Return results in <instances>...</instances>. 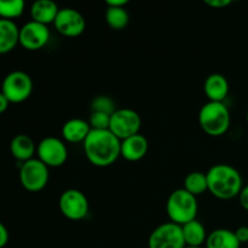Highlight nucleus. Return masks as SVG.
I'll return each mask as SVG.
<instances>
[{
	"label": "nucleus",
	"instance_id": "obj_3",
	"mask_svg": "<svg viewBox=\"0 0 248 248\" xmlns=\"http://www.w3.org/2000/svg\"><path fill=\"white\" fill-rule=\"evenodd\" d=\"M232 116L224 102H207L199 111V125L208 136L219 137L229 130Z\"/></svg>",
	"mask_w": 248,
	"mask_h": 248
},
{
	"label": "nucleus",
	"instance_id": "obj_25",
	"mask_svg": "<svg viewBox=\"0 0 248 248\" xmlns=\"http://www.w3.org/2000/svg\"><path fill=\"white\" fill-rule=\"evenodd\" d=\"M111 115L104 113H98V111H91L89 124L91 126V130H109L110 125Z\"/></svg>",
	"mask_w": 248,
	"mask_h": 248
},
{
	"label": "nucleus",
	"instance_id": "obj_22",
	"mask_svg": "<svg viewBox=\"0 0 248 248\" xmlns=\"http://www.w3.org/2000/svg\"><path fill=\"white\" fill-rule=\"evenodd\" d=\"M106 22L114 31H121L127 27L130 22V15L125 7L107 6Z\"/></svg>",
	"mask_w": 248,
	"mask_h": 248
},
{
	"label": "nucleus",
	"instance_id": "obj_29",
	"mask_svg": "<svg viewBox=\"0 0 248 248\" xmlns=\"http://www.w3.org/2000/svg\"><path fill=\"white\" fill-rule=\"evenodd\" d=\"M239 201L241 207L244 208V210L248 211V184L242 188L241 193H240L239 195Z\"/></svg>",
	"mask_w": 248,
	"mask_h": 248
},
{
	"label": "nucleus",
	"instance_id": "obj_8",
	"mask_svg": "<svg viewBox=\"0 0 248 248\" xmlns=\"http://www.w3.org/2000/svg\"><path fill=\"white\" fill-rule=\"evenodd\" d=\"M60 211L67 219L81 220L86 218L90 211V203L86 195L78 189H68L60 196Z\"/></svg>",
	"mask_w": 248,
	"mask_h": 248
},
{
	"label": "nucleus",
	"instance_id": "obj_12",
	"mask_svg": "<svg viewBox=\"0 0 248 248\" xmlns=\"http://www.w3.org/2000/svg\"><path fill=\"white\" fill-rule=\"evenodd\" d=\"M50 35L47 26L29 21L19 28V45L28 51H38L48 43Z\"/></svg>",
	"mask_w": 248,
	"mask_h": 248
},
{
	"label": "nucleus",
	"instance_id": "obj_27",
	"mask_svg": "<svg viewBox=\"0 0 248 248\" xmlns=\"http://www.w3.org/2000/svg\"><path fill=\"white\" fill-rule=\"evenodd\" d=\"M205 4L213 9H223L232 4V0H205Z\"/></svg>",
	"mask_w": 248,
	"mask_h": 248
},
{
	"label": "nucleus",
	"instance_id": "obj_1",
	"mask_svg": "<svg viewBox=\"0 0 248 248\" xmlns=\"http://www.w3.org/2000/svg\"><path fill=\"white\" fill-rule=\"evenodd\" d=\"M87 160L96 167H108L121 156V140L110 130H91L84 142Z\"/></svg>",
	"mask_w": 248,
	"mask_h": 248
},
{
	"label": "nucleus",
	"instance_id": "obj_28",
	"mask_svg": "<svg viewBox=\"0 0 248 248\" xmlns=\"http://www.w3.org/2000/svg\"><path fill=\"white\" fill-rule=\"evenodd\" d=\"M9 230H7V228L0 222V248L6 246L7 242H9Z\"/></svg>",
	"mask_w": 248,
	"mask_h": 248
},
{
	"label": "nucleus",
	"instance_id": "obj_19",
	"mask_svg": "<svg viewBox=\"0 0 248 248\" xmlns=\"http://www.w3.org/2000/svg\"><path fill=\"white\" fill-rule=\"evenodd\" d=\"M182 232L186 245L189 247H202L207 240V232L205 227L198 219H194L186 224L182 225Z\"/></svg>",
	"mask_w": 248,
	"mask_h": 248
},
{
	"label": "nucleus",
	"instance_id": "obj_30",
	"mask_svg": "<svg viewBox=\"0 0 248 248\" xmlns=\"http://www.w3.org/2000/svg\"><path fill=\"white\" fill-rule=\"evenodd\" d=\"M127 0H107V6H114V7H125L127 5Z\"/></svg>",
	"mask_w": 248,
	"mask_h": 248
},
{
	"label": "nucleus",
	"instance_id": "obj_20",
	"mask_svg": "<svg viewBox=\"0 0 248 248\" xmlns=\"http://www.w3.org/2000/svg\"><path fill=\"white\" fill-rule=\"evenodd\" d=\"M206 248H240L241 244L237 240L235 232L229 229H216L208 234Z\"/></svg>",
	"mask_w": 248,
	"mask_h": 248
},
{
	"label": "nucleus",
	"instance_id": "obj_32",
	"mask_svg": "<svg viewBox=\"0 0 248 248\" xmlns=\"http://www.w3.org/2000/svg\"><path fill=\"white\" fill-rule=\"evenodd\" d=\"M186 248H202V247H189V246H186Z\"/></svg>",
	"mask_w": 248,
	"mask_h": 248
},
{
	"label": "nucleus",
	"instance_id": "obj_14",
	"mask_svg": "<svg viewBox=\"0 0 248 248\" xmlns=\"http://www.w3.org/2000/svg\"><path fill=\"white\" fill-rule=\"evenodd\" d=\"M203 92L208 98V102H224L229 94V81L224 75L213 73L206 78Z\"/></svg>",
	"mask_w": 248,
	"mask_h": 248
},
{
	"label": "nucleus",
	"instance_id": "obj_4",
	"mask_svg": "<svg viewBox=\"0 0 248 248\" xmlns=\"http://www.w3.org/2000/svg\"><path fill=\"white\" fill-rule=\"evenodd\" d=\"M199 205L196 196L191 195L186 189H177L170 194L166 202V212L170 220L174 224L184 225L196 219Z\"/></svg>",
	"mask_w": 248,
	"mask_h": 248
},
{
	"label": "nucleus",
	"instance_id": "obj_24",
	"mask_svg": "<svg viewBox=\"0 0 248 248\" xmlns=\"http://www.w3.org/2000/svg\"><path fill=\"white\" fill-rule=\"evenodd\" d=\"M116 110L115 103L113 99L108 96H97L91 102V111H98V113L113 115Z\"/></svg>",
	"mask_w": 248,
	"mask_h": 248
},
{
	"label": "nucleus",
	"instance_id": "obj_6",
	"mask_svg": "<svg viewBox=\"0 0 248 248\" xmlns=\"http://www.w3.org/2000/svg\"><path fill=\"white\" fill-rule=\"evenodd\" d=\"M48 167L39 159L23 162L19 169V182L31 193L41 191L48 183Z\"/></svg>",
	"mask_w": 248,
	"mask_h": 248
},
{
	"label": "nucleus",
	"instance_id": "obj_7",
	"mask_svg": "<svg viewBox=\"0 0 248 248\" xmlns=\"http://www.w3.org/2000/svg\"><path fill=\"white\" fill-rule=\"evenodd\" d=\"M142 119L140 114L131 108L116 109L110 118L109 130L120 140L140 133Z\"/></svg>",
	"mask_w": 248,
	"mask_h": 248
},
{
	"label": "nucleus",
	"instance_id": "obj_16",
	"mask_svg": "<svg viewBox=\"0 0 248 248\" xmlns=\"http://www.w3.org/2000/svg\"><path fill=\"white\" fill-rule=\"evenodd\" d=\"M58 12H60V7L53 0H36L31 6V21L45 24V26L55 22Z\"/></svg>",
	"mask_w": 248,
	"mask_h": 248
},
{
	"label": "nucleus",
	"instance_id": "obj_9",
	"mask_svg": "<svg viewBox=\"0 0 248 248\" xmlns=\"http://www.w3.org/2000/svg\"><path fill=\"white\" fill-rule=\"evenodd\" d=\"M182 227L169 222L155 228L148 239L149 248H186Z\"/></svg>",
	"mask_w": 248,
	"mask_h": 248
},
{
	"label": "nucleus",
	"instance_id": "obj_11",
	"mask_svg": "<svg viewBox=\"0 0 248 248\" xmlns=\"http://www.w3.org/2000/svg\"><path fill=\"white\" fill-rule=\"evenodd\" d=\"M53 26L62 35L68 38H77L81 35L86 29V19L78 10L64 7L60 9Z\"/></svg>",
	"mask_w": 248,
	"mask_h": 248
},
{
	"label": "nucleus",
	"instance_id": "obj_21",
	"mask_svg": "<svg viewBox=\"0 0 248 248\" xmlns=\"http://www.w3.org/2000/svg\"><path fill=\"white\" fill-rule=\"evenodd\" d=\"M191 195L199 196L208 191L207 174L200 171H193L184 178V188Z\"/></svg>",
	"mask_w": 248,
	"mask_h": 248
},
{
	"label": "nucleus",
	"instance_id": "obj_13",
	"mask_svg": "<svg viewBox=\"0 0 248 248\" xmlns=\"http://www.w3.org/2000/svg\"><path fill=\"white\" fill-rule=\"evenodd\" d=\"M148 149V140L140 133L121 140V156L127 161H140L147 155Z\"/></svg>",
	"mask_w": 248,
	"mask_h": 248
},
{
	"label": "nucleus",
	"instance_id": "obj_5",
	"mask_svg": "<svg viewBox=\"0 0 248 248\" xmlns=\"http://www.w3.org/2000/svg\"><path fill=\"white\" fill-rule=\"evenodd\" d=\"M1 92L10 103H22L33 92V80L23 70H14L2 80Z\"/></svg>",
	"mask_w": 248,
	"mask_h": 248
},
{
	"label": "nucleus",
	"instance_id": "obj_18",
	"mask_svg": "<svg viewBox=\"0 0 248 248\" xmlns=\"http://www.w3.org/2000/svg\"><path fill=\"white\" fill-rule=\"evenodd\" d=\"M19 44V28L14 21L0 18V55L10 52Z\"/></svg>",
	"mask_w": 248,
	"mask_h": 248
},
{
	"label": "nucleus",
	"instance_id": "obj_33",
	"mask_svg": "<svg viewBox=\"0 0 248 248\" xmlns=\"http://www.w3.org/2000/svg\"><path fill=\"white\" fill-rule=\"evenodd\" d=\"M246 119H247V124H248V111H247V115H246Z\"/></svg>",
	"mask_w": 248,
	"mask_h": 248
},
{
	"label": "nucleus",
	"instance_id": "obj_10",
	"mask_svg": "<svg viewBox=\"0 0 248 248\" xmlns=\"http://www.w3.org/2000/svg\"><path fill=\"white\" fill-rule=\"evenodd\" d=\"M38 159L47 167H61L68 160V149L65 143L57 137H45L36 148Z\"/></svg>",
	"mask_w": 248,
	"mask_h": 248
},
{
	"label": "nucleus",
	"instance_id": "obj_2",
	"mask_svg": "<svg viewBox=\"0 0 248 248\" xmlns=\"http://www.w3.org/2000/svg\"><path fill=\"white\" fill-rule=\"evenodd\" d=\"M208 191L220 200H230L240 195L244 188L242 176L235 167L217 164L207 171Z\"/></svg>",
	"mask_w": 248,
	"mask_h": 248
},
{
	"label": "nucleus",
	"instance_id": "obj_26",
	"mask_svg": "<svg viewBox=\"0 0 248 248\" xmlns=\"http://www.w3.org/2000/svg\"><path fill=\"white\" fill-rule=\"evenodd\" d=\"M235 235H236L237 240L240 244H247L248 242V227L244 225V227H239L235 230Z\"/></svg>",
	"mask_w": 248,
	"mask_h": 248
},
{
	"label": "nucleus",
	"instance_id": "obj_15",
	"mask_svg": "<svg viewBox=\"0 0 248 248\" xmlns=\"http://www.w3.org/2000/svg\"><path fill=\"white\" fill-rule=\"evenodd\" d=\"M90 132H91V126L89 121L80 118L69 119L62 126L63 140L69 143H84Z\"/></svg>",
	"mask_w": 248,
	"mask_h": 248
},
{
	"label": "nucleus",
	"instance_id": "obj_23",
	"mask_svg": "<svg viewBox=\"0 0 248 248\" xmlns=\"http://www.w3.org/2000/svg\"><path fill=\"white\" fill-rule=\"evenodd\" d=\"M23 0H0V18L14 21L24 12Z\"/></svg>",
	"mask_w": 248,
	"mask_h": 248
},
{
	"label": "nucleus",
	"instance_id": "obj_31",
	"mask_svg": "<svg viewBox=\"0 0 248 248\" xmlns=\"http://www.w3.org/2000/svg\"><path fill=\"white\" fill-rule=\"evenodd\" d=\"M9 99L4 96L1 91H0V114H2L4 111H6V109L9 108Z\"/></svg>",
	"mask_w": 248,
	"mask_h": 248
},
{
	"label": "nucleus",
	"instance_id": "obj_17",
	"mask_svg": "<svg viewBox=\"0 0 248 248\" xmlns=\"http://www.w3.org/2000/svg\"><path fill=\"white\" fill-rule=\"evenodd\" d=\"M10 152L15 159L23 164L28 160L34 159L33 156L36 152L35 143L28 135H17L11 140Z\"/></svg>",
	"mask_w": 248,
	"mask_h": 248
}]
</instances>
